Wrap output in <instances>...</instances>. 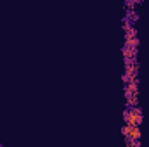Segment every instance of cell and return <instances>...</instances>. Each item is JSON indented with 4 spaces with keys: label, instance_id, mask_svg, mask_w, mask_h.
Listing matches in <instances>:
<instances>
[{
    "label": "cell",
    "instance_id": "6da1fadb",
    "mask_svg": "<svg viewBox=\"0 0 149 147\" xmlns=\"http://www.w3.org/2000/svg\"><path fill=\"white\" fill-rule=\"evenodd\" d=\"M142 109L137 107H127L123 111V125H130V126H141L142 125Z\"/></svg>",
    "mask_w": 149,
    "mask_h": 147
},
{
    "label": "cell",
    "instance_id": "7a4b0ae2",
    "mask_svg": "<svg viewBox=\"0 0 149 147\" xmlns=\"http://www.w3.org/2000/svg\"><path fill=\"white\" fill-rule=\"evenodd\" d=\"M0 147H3V146H2V144H0Z\"/></svg>",
    "mask_w": 149,
    "mask_h": 147
}]
</instances>
